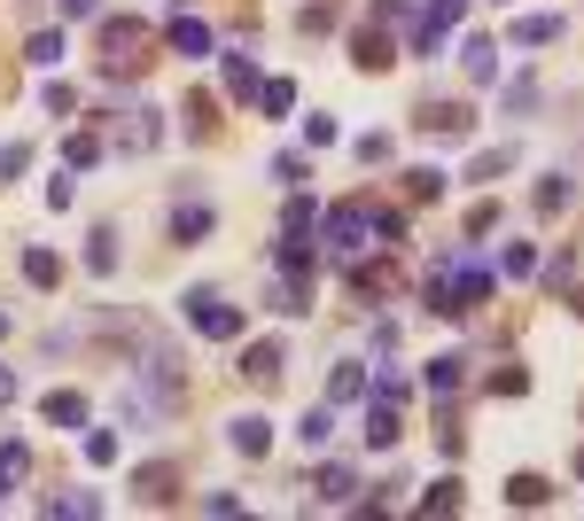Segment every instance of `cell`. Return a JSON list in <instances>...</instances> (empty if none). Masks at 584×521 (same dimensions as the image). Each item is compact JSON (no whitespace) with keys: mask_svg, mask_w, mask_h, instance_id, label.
Wrapping results in <instances>:
<instances>
[{"mask_svg":"<svg viewBox=\"0 0 584 521\" xmlns=\"http://www.w3.org/2000/svg\"><path fill=\"white\" fill-rule=\"evenodd\" d=\"M390 63H397V39H390V24H359V32H351V70H359V78H382Z\"/></svg>","mask_w":584,"mask_h":521,"instance_id":"9c48e42d","label":"cell"},{"mask_svg":"<svg viewBox=\"0 0 584 521\" xmlns=\"http://www.w3.org/2000/svg\"><path fill=\"white\" fill-rule=\"evenodd\" d=\"M397 180H405V203H437L452 180H445V171L437 163H413V171H397Z\"/></svg>","mask_w":584,"mask_h":521,"instance_id":"d4e9b609","label":"cell"},{"mask_svg":"<svg viewBox=\"0 0 584 521\" xmlns=\"http://www.w3.org/2000/svg\"><path fill=\"white\" fill-rule=\"evenodd\" d=\"M498 273H515V281L538 273V249H530V241H507V249H498Z\"/></svg>","mask_w":584,"mask_h":521,"instance_id":"b9f144b4","label":"cell"},{"mask_svg":"<svg viewBox=\"0 0 584 521\" xmlns=\"http://www.w3.org/2000/svg\"><path fill=\"white\" fill-rule=\"evenodd\" d=\"M117 140H125L133 156H141V148H156V140H164V110H148V102H141V110L117 125Z\"/></svg>","mask_w":584,"mask_h":521,"instance_id":"603a6c76","label":"cell"},{"mask_svg":"<svg viewBox=\"0 0 584 521\" xmlns=\"http://www.w3.org/2000/svg\"><path fill=\"white\" fill-rule=\"evenodd\" d=\"M70 195H78V180H70V171H55V180H47V203H55V211H70Z\"/></svg>","mask_w":584,"mask_h":521,"instance_id":"11a10c76","label":"cell"},{"mask_svg":"<svg viewBox=\"0 0 584 521\" xmlns=\"http://www.w3.org/2000/svg\"><path fill=\"white\" fill-rule=\"evenodd\" d=\"M460 16H468V0H422V16H413V55H437Z\"/></svg>","mask_w":584,"mask_h":521,"instance_id":"52a82bcc","label":"cell"},{"mask_svg":"<svg viewBox=\"0 0 584 521\" xmlns=\"http://www.w3.org/2000/svg\"><path fill=\"white\" fill-rule=\"evenodd\" d=\"M24 281L32 288H63V257L55 249H24Z\"/></svg>","mask_w":584,"mask_h":521,"instance_id":"f546056e","label":"cell"},{"mask_svg":"<svg viewBox=\"0 0 584 521\" xmlns=\"http://www.w3.org/2000/svg\"><path fill=\"white\" fill-rule=\"evenodd\" d=\"M351 156L374 171V163H390V156H397V140H390V133H359V140H351Z\"/></svg>","mask_w":584,"mask_h":521,"instance_id":"60d3db41","label":"cell"},{"mask_svg":"<svg viewBox=\"0 0 584 521\" xmlns=\"http://www.w3.org/2000/svg\"><path fill=\"white\" fill-rule=\"evenodd\" d=\"M40 102H47V117H78V86H70V78H55Z\"/></svg>","mask_w":584,"mask_h":521,"instance_id":"ee69618b","label":"cell"},{"mask_svg":"<svg viewBox=\"0 0 584 521\" xmlns=\"http://www.w3.org/2000/svg\"><path fill=\"white\" fill-rule=\"evenodd\" d=\"M460 63H468V78H475V86H491V78H498V39H483V32H475V39L460 47Z\"/></svg>","mask_w":584,"mask_h":521,"instance_id":"484cf974","label":"cell"},{"mask_svg":"<svg viewBox=\"0 0 584 521\" xmlns=\"http://www.w3.org/2000/svg\"><path fill=\"white\" fill-rule=\"evenodd\" d=\"M24 163H32V148H24V140H9V148H0V188H9Z\"/></svg>","mask_w":584,"mask_h":521,"instance_id":"816d5d0a","label":"cell"},{"mask_svg":"<svg viewBox=\"0 0 584 521\" xmlns=\"http://www.w3.org/2000/svg\"><path fill=\"white\" fill-rule=\"evenodd\" d=\"M359 437H367L374 452H390V444L405 437V420H397V405H390V397H374V389H367V420H359Z\"/></svg>","mask_w":584,"mask_h":521,"instance_id":"7c38bea8","label":"cell"},{"mask_svg":"<svg viewBox=\"0 0 584 521\" xmlns=\"http://www.w3.org/2000/svg\"><path fill=\"white\" fill-rule=\"evenodd\" d=\"M460 506H468V483L460 475H445L437 490H422V513H460Z\"/></svg>","mask_w":584,"mask_h":521,"instance_id":"d6a6232c","label":"cell"},{"mask_svg":"<svg viewBox=\"0 0 584 521\" xmlns=\"http://www.w3.org/2000/svg\"><path fill=\"white\" fill-rule=\"evenodd\" d=\"M483 234H498V203H475L468 211V241H483Z\"/></svg>","mask_w":584,"mask_h":521,"instance_id":"f5cc1de1","label":"cell"},{"mask_svg":"<svg viewBox=\"0 0 584 521\" xmlns=\"http://www.w3.org/2000/svg\"><path fill=\"white\" fill-rule=\"evenodd\" d=\"M0 335H9V312H0Z\"/></svg>","mask_w":584,"mask_h":521,"instance_id":"91938a15","label":"cell"},{"mask_svg":"<svg viewBox=\"0 0 584 521\" xmlns=\"http://www.w3.org/2000/svg\"><path fill=\"white\" fill-rule=\"evenodd\" d=\"M530 110H538V78H515L507 86V117H530Z\"/></svg>","mask_w":584,"mask_h":521,"instance_id":"7dc6e473","label":"cell"},{"mask_svg":"<svg viewBox=\"0 0 584 521\" xmlns=\"http://www.w3.org/2000/svg\"><path fill=\"white\" fill-rule=\"evenodd\" d=\"M180 304H188V319H195V335H211V342H234V335L249 327V312H242V304H226L218 288H188Z\"/></svg>","mask_w":584,"mask_h":521,"instance_id":"277c9868","label":"cell"},{"mask_svg":"<svg viewBox=\"0 0 584 521\" xmlns=\"http://www.w3.org/2000/svg\"><path fill=\"white\" fill-rule=\"evenodd\" d=\"M296 32H304V39L336 32V0H304V9H296Z\"/></svg>","mask_w":584,"mask_h":521,"instance_id":"e575fe53","label":"cell"},{"mask_svg":"<svg viewBox=\"0 0 584 521\" xmlns=\"http://www.w3.org/2000/svg\"><path fill=\"white\" fill-rule=\"evenodd\" d=\"M312 265H319V241L281 226V241H273V273H312Z\"/></svg>","mask_w":584,"mask_h":521,"instance_id":"9a60e30c","label":"cell"},{"mask_svg":"<svg viewBox=\"0 0 584 521\" xmlns=\"http://www.w3.org/2000/svg\"><path fill=\"white\" fill-rule=\"evenodd\" d=\"M94 156H102V133H94V125H78V133L63 140V171H87Z\"/></svg>","mask_w":584,"mask_h":521,"instance_id":"83f0119b","label":"cell"},{"mask_svg":"<svg viewBox=\"0 0 584 521\" xmlns=\"http://www.w3.org/2000/svg\"><path fill=\"white\" fill-rule=\"evenodd\" d=\"M460 444H468V428H460L452 412H437V452H445V460H460Z\"/></svg>","mask_w":584,"mask_h":521,"instance_id":"681fc988","label":"cell"},{"mask_svg":"<svg viewBox=\"0 0 584 521\" xmlns=\"http://www.w3.org/2000/svg\"><path fill=\"white\" fill-rule=\"evenodd\" d=\"M538 281H546V288L561 296V288L576 281V249H553V257H546V265H538Z\"/></svg>","mask_w":584,"mask_h":521,"instance_id":"f35d334b","label":"cell"},{"mask_svg":"<svg viewBox=\"0 0 584 521\" xmlns=\"http://www.w3.org/2000/svg\"><path fill=\"white\" fill-rule=\"evenodd\" d=\"M24 475H32V444H16V437H9V444H0V490L24 483Z\"/></svg>","mask_w":584,"mask_h":521,"instance_id":"8d00e7d4","label":"cell"},{"mask_svg":"<svg viewBox=\"0 0 584 521\" xmlns=\"http://www.w3.org/2000/svg\"><path fill=\"white\" fill-rule=\"evenodd\" d=\"M218 78H226V94H234V102H249V94H258V63H249V47L218 55Z\"/></svg>","mask_w":584,"mask_h":521,"instance_id":"7402d4cb","label":"cell"},{"mask_svg":"<svg viewBox=\"0 0 584 521\" xmlns=\"http://www.w3.org/2000/svg\"><path fill=\"white\" fill-rule=\"evenodd\" d=\"M266 171H273V180H281V188H304V180H312V156H296V148H281V156H273Z\"/></svg>","mask_w":584,"mask_h":521,"instance_id":"74e56055","label":"cell"},{"mask_svg":"<svg viewBox=\"0 0 584 521\" xmlns=\"http://www.w3.org/2000/svg\"><path fill=\"white\" fill-rule=\"evenodd\" d=\"M234 374H242L249 389H273V382L289 374V351H281L273 335H266V342H249V351H242V366H234Z\"/></svg>","mask_w":584,"mask_h":521,"instance_id":"30bf717a","label":"cell"},{"mask_svg":"<svg viewBox=\"0 0 584 521\" xmlns=\"http://www.w3.org/2000/svg\"><path fill=\"white\" fill-rule=\"evenodd\" d=\"M491 288H498V265H491L483 249H445L437 265H429V281H422V304L437 319H468L475 304H491Z\"/></svg>","mask_w":584,"mask_h":521,"instance_id":"6da1fadb","label":"cell"},{"mask_svg":"<svg viewBox=\"0 0 584 521\" xmlns=\"http://www.w3.org/2000/svg\"><path fill=\"white\" fill-rule=\"evenodd\" d=\"M180 483H188L180 460H148V467H133V498H141V506H180V498H188Z\"/></svg>","mask_w":584,"mask_h":521,"instance_id":"8992f818","label":"cell"},{"mask_svg":"<svg viewBox=\"0 0 584 521\" xmlns=\"http://www.w3.org/2000/svg\"><path fill=\"white\" fill-rule=\"evenodd\" d=\"M327 405H367V366L359 359H336V374H327Z\"/></svg>","mask_w":584,"mask_h":521,"instance_id":"ac0fdd59","label":"cell"},{"mask_svg":"<svg viewBox=\"0 0 584 521\" xmlns=\"http://www.w3.org/2000/svg\"><path fill=\"white\" fill-rule=\"evenodd\" d=\"M561 39V16H515V47H553Z\"/></svg>","mask_w":584,"mask_h":521,"instance_id":"4dcf8cb0","label":"cell"},{"mask_svg":"<svg viewBox=\"0 0 584 521\" xmlns=\"http://www.w3.org/2000/svg\"><path fill=\"white\" fill-rule=\"evenodd\" d=\"M569 203H576V180H569V171H546L538 195H530V211H538V218H561Z\"/></svg>","mask_w":584,"mask_h":521,"instance_id":"ffe728a7","label":"cell"},{"mask_svg":"<svg viewBox=\"0 0 584 521\" xmlns=\"http://www.w3.org/2000/svg\"><path fill=\"white\" fill-rule=\"evenodd\" d=\"M569 304H576V319H584V288H576V296H569Z\"/></svg>","mask_w":584,"mask_h":521,"instance_id":"680465c9","label":"cell"},{"mask_svg":"<svg viewBox=\"0 0 584 521\" xmlns=\"http://www.w3.org/2000/svg\"><path fill=\"white\" fill-rule=\"evenodd\" d=\"M258 110L266 117H289L296 110V78H258Z\"/></svg>","mask_w":584,"mask_h":521,"instance_id":"f1b7e54d","label":"cell"},{"mask_svg":"<svg viewBox=\"0 0 584 521\" xmlns=\"http://www.w3.org/2000/svg\"><path fill=\"white\" fill-rule=\"evenodd\" d=\"M164 234H172V241H188V249H195V241L211 234V203H172V218H164Z\"/></svg>","mask_w":584,"mask_h":521,"instance_id":"44dd1931","label":"cell"},{"mask_svg":"<svg viewBox=\"0 0 584 521\" xmlns=\"http://www.w3.org/2000/svg\"><path fill=\"white\" fill-rule=\"evenodd\" d=\"M312 498H319V506H351V498H359V475H351L344 460H327V467L312 475Z\"/></svg>","mask_w":584,"mask_h":521,"instance_id":"2e32d148","label":"cell"},{"mask_svg":"<svg viewBox=\"0 0 584 521\" xmlns=\"http://www.w3.org/2000/svg\"><path fill=\"white\" fill-rule=\"evenodd\" d=\"M281 226H289V234H312V226H319V211H312V203L289 188V211H281Z\"/></svg>","mask_w":584,"mask_h":521,"instance_id":"bcb514c9","label":"cell"},{"mask_svg":"<svg viewBox=\"0 0 584 521\" xmlns=\"http://www.w3.org/2000/svg\"><path fill=\"white\" fill-rule=\"evenodd\" d=\"M319 234H327V241H336L344 257H359V249L374 241V195H344L336 211H327V218H319Z\"/></svg>","mask_w":584,"mask_h":521,"instance_id":"3957f363","label":"cell"},{"mask_svg":"<svg viewBox=\"0 0 584 521\" xmlns=\"http://www.w3.org/2000/svg\"><path fill=\"white\" fill-rule=\"evenodd\" d=\"M413 16H422V0H374V24H390V32L413 24Z\"/></svg>","mask_w":584,"mask_h":521,"instance_id":"f6af8a7d","label":"cell"},{"mask_svg":"<svg viewBox=\"0 0 584 521\" xmlns=\"http://www.w3.org/2000/svg\"><path fill=\"white\" fill-rule=\"evenodd\" d=\"M55 9H63V24H70V16H94L102 0H55Z\"/></svg>","mask_w":584,"mask_h":521,"instance_id":"9f6ffc18","label":"cell"},{"mask_svg":"<svg viewBox=\"0 0 584 521\" xmlns=\"http://www.w3.org/2000/svg\"><path fill=\"white\" fill-rule=\"evenodd\" d=\"M515 171V148H483L475 163H468V180H507Z\"/></svg>","mask_w":584,"mask_h":521,"instance_id":"ab89813d","label":"cell"},{"mask_svg":"<svg viewBox=\"0 0 584 521\" xmlns=\"http://www.w3.org/2000/svg\"><path fill=\"white\" fill-rule=\"evenodd\" d=\"M507 506H523V513H538V506H553V483L523 467V475H507Z\"/></svg>","mask_w":584,"mask_h":521,"instance_id":"cb8c5ba5","label":"cell"},{"mask_svg":"<svg viewBox=\"0 0 584 521\" xmlns=\"http://www.w3.org/2000/svg\"><path fill=\"white\" fill-rule=\"evenodd\" d=\"M460 382H468V359H460V351H445V359H429V389H437V397H452Z\"/></svg>","mask_w":584,"mask_h":521,"instance_id":"1f68e13d","label":"cell"},{"mask_svg":"<svg viewBox=\"0 0 584 521\" xmlns=\"http://www.w3.org/2000/svg\"><path fill=\"white\" fill-rule=\"evenodd\" d=\"M576 475H584V452H576Z\"/></svg>","mask_w":584,"mask_h":521,"instance_id":"94428289","label":"cell"},{"mask_svg":"<svg viewBox=\"0 0 584 521\" xmlns=\"http://www.w3.org/2000/svg\"><path fill=\"white\" fill-rule=\"evenodd\" d=\"M344 281H351V296H359V304H390V296L405 288L397 257H351V265H344Z\"/></svg>","mask_w":584,"mask_h":521,"instance_id":"5b68a950","label":"cell"},{"mask_svg":"<svg viewBox=\"0 0 584 521\" xmlns=\"http://www.w3.org/2000/svg\"><path fill=\"white\" fill-rule=\"evenodd\" d=\"M180 9H188V0H180Z\"/></svg>","mask_w":584,"mask_h":521,"instance_id":"be15d7a7","label":"cell"},{"mask_svg":"<svg viewBox=\"0 0 584 521\" xmlns=\"http://www.w3.org/2000/svg\"><path fill=\"white\" fill-rule=\"evenodd\" d=\"M94 47H102V70H110V78H141V70L156 63L164 32L141 24V16H102V24H94Z\"/></svg>","mask_w":584,"mask_h":521,"instance_id":"7a4b0ae2","label":"cell"},{"mask_svg":"<svg viewBox=\"0 0 584 521\" xmlns=\"http://www.w3.org/2000/svg\"><path fill=\"white\" fill-rule=\"evenodd\" d=\"M180 117H188V140H218V94H203V86H188Z\"/></svg>","mask_w":584,"mask_h":521,"instance_id":"e0dca14e","label":"cell"},{"mask_svg":"<svg viewBox=\"0 0 584 521\" xmlns=\"http://www.w3.org/2000/svg\"><path fill=\"white\" fill-rule=\"evenodd\" d=\"M24 63H40V70L63 63V32H32V39H24Z\"/></svg>","mask_w":584,"mask_h":521,"instance_id":"7bdbcfd3","label":"cell"},{"mask_svg":"<svg viewBox=\"0 0 584 521\" xmlns=\"http://www.w3.org/2000/svg\"><path fill=\"white\" fill-rule=\"evenodd\" d=\"M413 133H429V140H468L475 133V110L468 102H422V110H413Z\"/></svg>","mask_w":584,"mask_h":521,"instance_id":"ba28073f","label":"cell"},{"mask_svg":"<svg viewBox=\"0 0 584 521\" xmlns=\"http://www.w3.org/2000/svg\"><path fill=\"white\" fill-rule=\"evenodd\" d=\"M87 460H94V467L117 460V428H87Z\"/></svg>","mask_w":584,"mask_h":521,"instance_id":"f907efd6","label":"cell"},{"mask_svg":"<svg viewBox=\"0 0 584 521\" xmlns=\"http://www.w3.org/2000/svg\"><path fill=\"white\" fill-rule=\"evenodd\" d=\"M296 437H304V452H319L327 437H336V412H327V405H312V412L296 420Z\"/></svg>","mask_w":584,"mask_h":521,"instance_id":"d590c367","label":"cell"},{"mask_svg":"<svg viewBox=\"0 0 584 521\" xmlns=\"http://www.w3.org/2000/svg\"><path fill=\"white\" fill-rule=\"evenodd\" d=\"M164 55H188V63H195V55H211V24L180 9L172 24H164Z\"/></svg>","mask_w":584,"mask_h":521,"instance_id":"4fadbf2b","label":"cell"},{"mask_svg":"<svg viewBox=\"0 0 584 521\" xmlns=\"http://www.w3.org/2000/svg\"><path fill=\"white\" fill-rule=\"evenodd\" d=\"M304 140H312V148H336V117L312 110V117H304Z\"/></svg>","mask_w":584,"mask_h":521,"instance_id":"db71d44e","label":"cell"},{"mask_svg":"<svg viewBox=\"0 0 584 521\" xmlns=\"http://www.w3.org/2000/svg\"><path fill=\"white\" fill-rule=\"evenodd\" d=\"M498 9H507V0H498Z\"/></svg>","mask_w":584,"mask_h":521,"instance_id":"6125c7cd","label":"cell"},{"mask_svg":"<svg viewBox=\"0 0 584 521\" xmlns=\"http://www.w3.org/2000/svg\"><path fill=\"white\" fill-rule=\"evenodd\" d=\"M226 444H234L242 460H266V452H273V420H258V412H242V420H226Z\"/></svg>","mask_w":584,"mask_h":521,"instance_id":"5bb4252c","label":"cell"},{"mask_svg":"<svg viewBox=\"0 0 584 521\" xmlns=\"http://www.w3.org/2000/svg\"><path fill=\"white\" fill-rule=\"evenodd\" d=\"M266 312H281V319H312V273H273Z\"/></svg>","mask_w":584,"mask_h":521,"instance_id":"8fae6325","label":"cell"},{"mask_svg":"<svg viewBox=\"0 0 584 521\" xmlns=\"http://www.w3.org/2000/svg\"><path fill=\"white\" fill-rule=\"evenodd\" d=\"M47 513H70V521H94V513H102V498H94V490H55V498H47Z\"/></svg>","mask_w":584,"mask_h":521,"instance_id":"836d02e7","label":"cell"},{"mask_svg":"<svg viewBox=\"0 0 584 521\" xmlns=\"http://www.w3.org/2000/svg\"><path fill=\"white\" fill-rule=\"evenodd\" d=\"M87 273H94V281H110V273H117V234H110V226H94V234H87Z\"/></svg>","mask_w":584,"mask_h":521,"instance_id":"4316f807","label":"cell"},{"mask_svg":"<svg viewBox=\"0 0 584 521\" xmlns=\"http://www.w3.org/2000/svg\"><path fill=\"white\" fill-rule=\"evenodd\" d=\"M0 405H16V374L9 366H0Z\"/></svg>","mask_w":584,"mask_h":521,"instance_id":"6f0895ef","label":"cell"},{"mask_svg":"<svg viewBox=\"0 0 584 521\" xmlns=\"http://www.w3.org/2000/svg\"><path fill=\"white\" fill-rule=\"evenodd\" d=\"M523 389H530V374H523L515 359H507V366H498V374H491V397H523Z\"/></svg>","mask_w":584,"mask_h":521,"instance_id":"c3c4849f","label":"cell"},{"mask_svg":"<svg viewBox=\"0 0 584 521\" xmlns=\"http://www.w3.org/2000/svg\"><path fill=\"white\" fill-rule=\"evenodd\" d=\"M40 420L47 428H87V397H78V389H47L40 397Z\"/></svg>","mask_w":584,"mask_h":521,"instance_id":"d6986e66","label":"cell"}]
</instances>
